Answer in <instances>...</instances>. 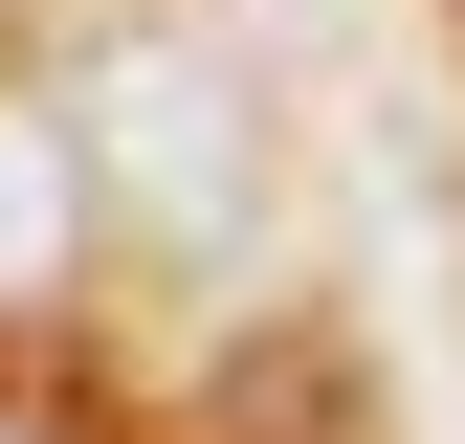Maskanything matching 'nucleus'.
I'll return each mask as SVG.
<instances>
[{
	"instance_id": "1",
	"label": "nucleus",
	"mask_w": 465,
	"mask_h": 444,
	"mask_svg": "<svg viewBox=\"0 0 465 444\" xmlns=\"http://www.w3.org/2000/svg\"><path fill=\"white\" fill-rule=\"evenodd\" d=\"M23 267H67V134L0 111V289H23Z\"/></svg>"
},
{
	"instance_id": "2",
	"label": "nucleus",
	"mask_w": 465,
	"mask_h": 444,
	"mask_svg": "<svg viewBox=\"0 0 465 444\" xmlns=\"http://www.w3.org/2000/svg\"><path fill=\"white\" fill-rule=\"evenodd\" d=\"M0 444H45V422H23V400H0Z\"/></svg>"
}]
</instances>
